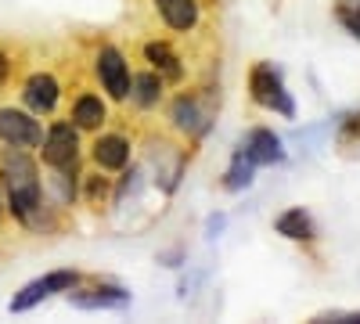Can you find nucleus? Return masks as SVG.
<instances>
[{"label":"nucleus","mask_w":360,"mask_h":324,"mask_svg":"<svg viewBox=\"0 0 360 324\" xmlns=\"http://www.w3.org/2000/svg\"><path fill=\"white\" fill-rule=\"evenodd\" d=\"M137 91H134V98H137V105H155L159 101V91H162V79L159 76H152V72H148V76H137Z\"/></svg>","instance_id":"16"},{"label":"nucleus","mask_w":360,"mask_h":324,"mask_svg":"<svg viewBox=\"0 0 360 324\" xmlns=\"http://www.w3.org/2000/svg\"><path fill=\"white\" fill-rule=\"evenodd\" d=\"M72 119H76V127L79 130H98L101 123H105V105L98 101V98H79L76 101V108H72Z\"/></svg>","instance_id":"13"},{"label":"nucleus","mask_w":360,"mask_h":324,"mask_svg":"<svg viewBox=\"0 0 360 324\" xmlns=\"http://www.w3.org/2000/svg\"><path fill=\"white\" fill-rule=\"evenodd\" d=\"M252 98H256V105L274 108L281 115H292L295 112V105H292V98L285 91V83H281V72L274 65H266V62L252 69Z\"/></svg>","instance_id":"2"},{"label":"nucleus","mask_w":360,"mask_h":324,"mask_svg":"<svg viewBox=\"0 0 360 324\" xmlns=\"http://www.w3.org/2000/svg\"><path fill=\"white\" fill-rule=\"evenodd\" d=\"M4 72H8V65H4V54H0V79H4Z\"/></svg>","instance_id":"20"},{"label":"nucleus","mask_w":360,"mask_h":324,"mask_svg":"<svg viewBox=\"0 0 360 324\" xmlns=\"http://www.w3.org/2000/svg\"><path fill=\"white\" fill-rule=\"evenodd\" d=\"M252 166H270V162H281V141L270 134V130H256L245 144V152H242Z\"/></svg>","instance_id":"9"},{"label":"nucleus","mask_w":360,"mask_h":324,"mask_svg":"<svg viewBox=\"0 0 360 324\" xmlns=\"http://www.w3.org/2000/svg\"><path fill=\"white\" fill-rule=\"evenodd\" d=\"M335 18L360 40V0H339V4H335Z\"/></svg>","instance_id":"17"},{"label":"nucleus","mask_w":360,"mask_h":324,"mask_svg":"<svg viewBox=\"0 0 360 324\" xmlns=\"http://www.w3.org/2000/svg\"><path fill=\"white\" fill-rule=\"evenodd\" d=\"M94 159H98V166H105V169H123L127 159H130V144H127L123 137L108 134V137H101V141L94 144Z\"/></svg>","instance_id":"10"},{"label":"nucleus","mask_w":360,"mask_h":324,"mask_svg":"<svg viewBox=\"0 0 360 324\" xmlns=\"http://www.w3.org/2000/svg\"><path fill=\"white\" fill-rule=\"evenodd\" d=\"M278 234H285L292 242H307V238H314V220L303 209H288L278 216Z\"/></svg>","instance_id":"12"},{"label":"nucleus","mask_w":360,"mask_h":324,"mask_svg":"<svg viewBox=\"0 0 360 324\" xmlns=\"http://www.w3.org/2000/svg\"><path fill=\"white\" fill-rule=\"evenodd\" d=\"M25 105L33 112H51L58 105V83H54V76H47V72L29 76V83H25Z\"/></svg>","instance_id":"8"},{"label":"nucleus","mask_w":360,"mask_h":324,"mask_svg":"<svg viewBox=\"0 0 360 324\" xmlns=\"http://www.w3.org/2000/svg\"><path fill=\"white\" fill-rule=\"evenodd\" d=\"M98 76H101L105 91L112 98H127L130 94V69H127L123 54H119L115 47H101V54H98Z\"/></svg>","instance_id":"6"},{"label":"nucleus","mask_w":360,"mask_h":324,"mask_svg":"<svg viewBox=\"0 0 360 324\" xmlns=\"http://www.w3.org/2000/svg\"><path fill=\"white\" fill-rule=\"evenodd\" d=\"M173 119L180 130H202V115H198V101L195 98H180L173 105Z\"/></svg>","instance_id":"15"},{"label":"nucleus","mask_w":360,"mask_h":324,"mask_svg":"<svg viewBox=\"0 0 360 324\" xmlns=\"http://www.w3.org/2000/svg\"><path fill=\"white\" fill-rule=\"evenodd\" d=\"M335 320H339V324H360V313H339Z\"/></svg>","instance_id":"19"},{"label":"nucleus","mask_w":360,"mask_h":324,"mask_svg":"<svg viewBox=\"0 0 360 324\" xmlns=\"http://www.w3.org/2000/svg\"><path fill=\"white\" fill-rule=\"evenodd\" d=\"M144 58H148V62H152L162 76H169V79H176L180 76V65H176V54L166 47V44H148L144 47Z\"/></svg>","instance_id":"14"},{"label":"nucleus","mask_w":360,"mask_h":324,"mask_svg":"<svg viewBox=\"0 0 360 324\" xmlns=\"http://www.w3.org/2000/svg\"><path fill=\"white\" fill-rule=\"evenodd\" d=\"M249 181H252V162L245 159V155H238L234 159V166H231V173H227V188L231 191H238V188H249Z\"/></svg>","instance_id":"18"},{"label":"nucleus","mask_w":360,"mask_h":324,"mask_svg":"<svg viewBox=\"0 0 360 324\" xmlns=\"http://www.w3.org/2000/svg\"><path fill=\"white\" fill-rule=\"evenodd\" d=\"M4 184H8V191H11V209H15V216H22V220H29L33 216V209L40 205V176H37V162L29 159L22 148H11L4 152Z\"/></svg>","instance_id":"1"},{"label":"nucleus","mask_w":360,"mask_h":324,"mask_svg":"<svg viewBox=\"0 0 360 324\" xmlns=\"http://www.w3.org/2000/svg\"><path fill=\"white\" fill-rule=\"evenodd\" d=\"M0 141L15 144V148H37L44 141V130H40L37 119H29L25 112L0 108Z\"/></svg>","instance_id":"5"},{"label":"nucleus","mask_w":360,"mask_h":324,"mask_svg":"<svg viewBox=\"0 0 360 324\" xmlns=\"http://www.w3.org/2000/svg\"><path fill=\"white\" fill-rule=\"evenodd\" d=\"M69 299H72V306H79V310H119V306H127L130 303V292H123V288H94V292H72L69 288Z\"/></svg>","instance_id":"7"},{"label":"nucleus","mask_w":360,"mask_h":324,"mask_svg":"<svg viewBox=\"0 0 360 324\" xmlns=\"http://www.w3.org/2000/svg\"><path fill=\"white\" fill-rule=\"evenodd\" d=\"M44 159L62 169V173H72L76 169V159H79V141H76V127L72 123H54L51 134L44 137Z\"/></svg>","instance_id":"3"},{"label":"nucleus","mask_w":360,"mask_h":324,"mask_svg":"<svg viewBox=\"0 0 360 324\" xmlns=\"http://www.w3.org/2000/svg\"><path fill=\"white\" fill-rule=\"evenodd\" d=\"M159 15L166 18L169 29H191L198 22V4L195 0H155Z\"/></svg>","instance_id":"11"},{"label":"nucleus","mask_w":360,"mask_h":324,"mask_svg":"<svg viewBox=\"0 0 360 324\" xmlns=\"http://www.w3.org/2000/svg\"><path fill=\"white\" fill-rule=\"evenodd\" d=\"M76 285V271H51L47 278H37V281H29L18 296L11 299V310L22 313V310H33L40 299L54 296V292H69Z\"/></svg>","instance_id":"4"}]
</instances>
